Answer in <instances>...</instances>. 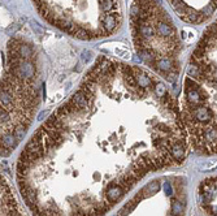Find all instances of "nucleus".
Returning a JSON list of instances; mask_svg holds the SVG:
<instances>
[{"instance_id":"nucleus-1","label":"nucleus","mask_w":217,"mask_h":216,"mask_svg":"<svg viewBox=\"0 0 217 216\" xmlns=\"http://www.w3.org/2000/svg\"><path fill=\"white\" fill-rule=\"evenodd\" d=\"M135 50L143 61L174 81L179 39L170 17L158 0H134L130 9Z\"/></svg>"},{"instance_id":"nucleus-3","label":"nucleus","mask_w":217,"mask_h":216,"mask_svg":"<svg viewBox=\"0 0 217 216\" xmlns=\"http://www.w3.org/2000/svg\"><path fill=\"white\" fill-rule=\"evenodd\" d=\"M125 193V190L122 186H120L118 184H113V185H111L107 190V193H106V199H107V203L109 204H113L116 203L121 197L124 195Z\"/></svg>"},{"instance_id":"nucleus-4","label":"nucleus","mask_w":217,"mask_h":216,"mask_svg":"<svg viewBox=\"0 0 217 216\" xmlns=\"http://www.w3.org/2000/svg\"><path fill=\"white\" fill-rule=\"evenodd\" d=\"M159 189H160V182H159V181H153V182H151L150 185L146 186V189L143 190V192H146L148 195H152L156 192H159Z\"/></svg>"},{"instance_id":"nucleus-2","label":"nucleus","mask_w":217,"mask_h":216,"mask_svg":"<svg viewBox=\"0 0 217 216\" xmlns=\"http://www.w3.org/2000/svg\"><path fill=\"white\" fill-rule=\"evenodd\" d=\"M51 25L80 39L109 37L122 16L118 0H33Z\"/></svg>"},{"instance_id":"nucleus-6","label":"nucleus","mask_w":217,"mask_h":216,"mask_svg":"<svg viewBox=\"0 0 217 216\" xmlns=\"http://www.w3.org/2000/svg\"><path fill=\"white\" fill-rule=\"evenodd\" d=\"M165 190H167V194H172V192H170V187H169V185H168V184H165Z\"/></svg>"},{"instance_id":"nucleus-5","label":"nucleus","mask_w":217,"mask_h":216,"mask_svg":"<svg viewBox=\"0 0 217 216\" xmlns=\"http://www.w3.org/2000/svg\"><path fill=\"white\" fill-rule=\"evenodd\" d=\"M183 211V204H182L179 201H173L172 203V213L174 216H178L179 213H182Z\"/></svg>"}]
</instances>
